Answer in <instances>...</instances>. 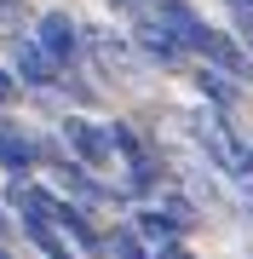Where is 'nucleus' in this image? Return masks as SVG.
<instances>
[{"mask_svg":"<svg viewBox=\"0 0 253 259\" xmlns=\"http://www.w3.org/2000/svg\"><path fill=\"white\" fill-rule=\"evenodd\" d=\"M104 144H110V156H127V167H132V190H150L156 185V156L144 150V139L132 127H104Z\"/></svg>","mask_w":253,"mask_h":259,"instance_id":"nucleus-1","label":"nucleus"},{"mask_svg":"<svg viewBox=\"0 0 253 259\" xmlns=\"http://www.w3.org/2000/svg\"><path fill=\"white\" fill-rule=\"evenodd\" d=\"M35 47L52 58V64H75V52H81V29L69 12H46V18L35 23Z\"/></svg>","mask_w":253,"mask_h":259,"instance_id":"nucleus-2","label":"nucleus"},{"mask_svg":"<svg viewBox=\"0 0 253 259\" xmlns=\"http://www.w3.org/2000/svg\"><path fill=\"white\" fill-rule=\"evenodd\" d=\"M196 52L207 58V64H219L225 75H253V64H247V52L236 47V40H225V35H219V29H207V35L196 40Z\"/></svg>","mask_w":253,"mask_h":259,"instance_id":"nucleus-3","label":"nucleus"},{"mask_svg":"<svg viewBox=\"0 0 253 259\" xmlns=\"http://www.w3.org/2000/svg\"><path fill=\"white\" fill-rule=\"evenodd\" d=\"M12 69H18L29 87H46L52 75H58V64H52V58L35 47V35H29V40H12Z\"/></svg>","mask_w":253,"mask_h":259,"instance_id":"nucleus-4","label":"nucleus"},{"mask_svg":"<svg viewBox=\"0 0 253 259\" xmlns=\"http://www.w3.org/2000/svg\"><path fill=\"white\" fill-rule=\"evenodd\" d=\"M64 139H69V150H75L81 161H104V156H110L104 127H92V121H75V115H69V121H64Z\"/></svg>","mask_w":253,"mask_h":259,"instance_id":"nucleus-5","label":"nucleus"},{"mask_svg":"<svg viewBox=\"0 0 253 259\" xmlns=\"http://www.w3.org/2000/svg\"><path fill=\"white\" fill-rule=\"evenodd\" d=\"M138 40H144V52H150V58H161V64H178V52H184L161 18H144V23H138Z\"/></svg>","mask_w":253,"mask_h":259,"instance_id":"nucleus-6","label":"nucleus"},{"mask_svg":"<svg viewBox=\"0 0 253 259\" xmlns=\"http://www.w3.org/2000/svg\"><path fill=\"white\" fill-rule=\"evenodd\" d=\"M178 231H184V225H178L167 207H144V213H138V236H150L156 248H161V242H173Z\"/></svg>","mask_w":253,"mask_h":259,"instance_id":"nucleus-7","label":"nucleus"},{"mask_svg":"<svg viewBox=\"0 0 253 259\" xmlns=\"http://www.w3.org/2000/svg\"><path fill=\"white\" fill-rule=\"evenodd\" d=\"M52 225H64V231L81 242V248H98V236H92V225H86V213H81V207H69V202H52Z\"/></svg>","mask_w":253,"mask_h":259,"instance_id":"nucleus-8","label":"nucleus"},{"mask_svg":"<svg viewBox=\"0 0 253 259\" xmlns=\"http://www.w3.org/2000/svg\"><path fill=\"white\" fill-rule=\"evenodd\" d=\"M29 161H35V144H29V139H12V133L0 127V167H12V173H29Z\"/></svg>","mask_w":253,"mask_h":259,"instance_id":"nucleus-9","label":"nucleus"},{"mask_svg":"<svg viewBox=\"0 0 253 259\" xmlns=\"http://www.w3.org/2000/svg\"><path fill=\"white\" fill-rule=\"evenodd\" d=\"M23 231L35 248H46V259H64V248H58V236H52V219H23Z\"/></svg>","mask_w":253,"mask_h":259,"instance_id":"nucleus-10","label":"nucleus"},{"mask_svg":"<svg viewBox=\"0 0 253 259\" xmlns=\"http://www.w3.org/2000/svg\"><path fill=\"white\" fill-rule=\"evenodd\" d=\"M110 253H115V259H150L144 242H138V231H115V236H110Z\"/></svg>","mask_w":253,"mask_h":259,"instance_id":"nucleus-11","label":"nucleus"},{"mask_svg":"<svg viewBox=\"0 0 253 259\" xmlns=\"http://www.w3.org/2000/svg\"><path fill=\"white\" fill-rule=\"evenodd\" d=\"M196 87H201L213 104H230V98H236V93H230V81H225V75H213V69H201V75H196Z\"/></svg>","mask_w":253,"mask_h":259,"instance_id":"nucleus-12","label":"nucleus"},{"mask_svg":"<svg viewBox=\"0 0 253 259\" xmlns=\"http://www.w3.org/2000/svg\"><path fill=\"white\" fill-rule=\"evenodd\" d=\"M64 179H69V190H81V196H86V202H98V196H104L92 179H86V167H64Z\"/></svg>","mask_w":253,"mask_h":259,"instance_id":"nucleus-13","label":"nucleus"},{"mask_svg":"<svg viewBox=\"0 0 253 259\" xmlns=\"http://www.w3.org/2000/svg\"><path fill=\"white\" fill-rule=\"evenodd\" d=\"M156 259H196V253H190V248H184V242H178V236H173V242H161V248H156Z\"/></svg>","mask_w":253,"mask_h":259,"instance_id":"nucleus-14","label":"nucleus"},{"mask_svg":"<svg viewBox=\"0 0 253 259\" xmlns=\"http://www.w3.org/2000/svg\"><path fill=\"white\" fill-rule=\"evenodd\" d=\"M12 98H18V75L0 69V104H12Z\"/></svg>","mask_w":253,"mask_h":259,"instance_id":"nucleus-15","label":"nucleus"},{"mask_svg":"<svg viewBox=\"0 0 253 259\" xmlns=\"http://www.w3.org/2000/svg\"><path fill=\"white\" fill-rule=\"evenodd\" d=\"M236 23H242V35L253 40V12H247V6H242V12H236Z\"/></svg>","mask_w":253,"mask_h":259,"instance_id":"nucleus-16","label":"nucleus"},{"mask_svg":"<svg viewBox=\"0 0 253 259\" xmlns=\"http://www.w3.org/2000/svg\"><path fill=\"white\" fill-rule=\"evenodd\" d=\"M6 231H12V225H6V213H0V236H6Z\"/></svg>","mask_w":253,"mask_h":259,"instance_id":"nucleus-17","label":"nucleus"},{"mask_svg":"<svg viewBox=\"0 0 253 259\" xmlns=\"http://www.w3.org/2000/svg\"><path fill=\"white\" fill-rule=\"evenodd\" d=\"M0 259H12V253H6V248H0Z\"/></svg>","mask_w":253,"mask_h":259,"instance_id":"nucleus-18","label":"nucleus"},{"mask_svg":"<svg viewBox=\"0 0 253 259\" xmlns=\"http://www.w3.org/2000/svg\"><path fill=\"white\" fill-rule=\"evenodd\" d=\"M121 6H127V0H121Z\"/></svg>","mask_w":253,"mask_h":259,"instance_id":"nucleus-19","label":"nucleus"}]
</instances>
